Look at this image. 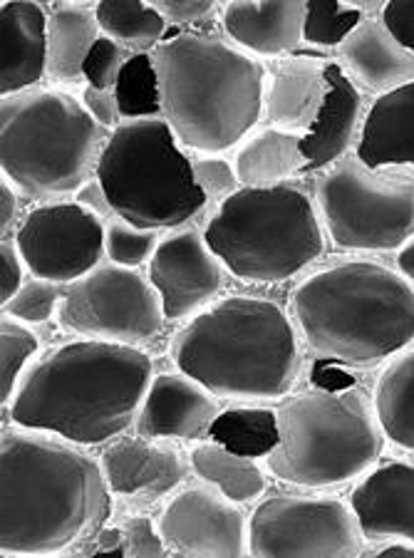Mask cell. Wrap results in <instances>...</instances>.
<instances>
[{"mask_svg": "<svg viewBox=\"0 0 414 558\" xmlns=\"http://www.w3.org/2000/svg\"><path fill=\"white\" fill-rule=\"evenodd\" d=\"M112 511L102 464L40 432L0 435V548L50 558L100 529Z\"/></svg>", "mask_w": 414, "mask_h": 558, "instance_id": "obj_1", "label": "cell"}, {"mask_svg": "<svg viewBox=\"0 0 414 558\" xmlns=\"http://www.w3.org/2000/svg\"><path fill=\"white\" fill-rule=\"evenodd\" d=\"M155 380V363L134 345L70 340L28 367L8 415L21 429L93 447L120 437Z\"/></svg>", "mask_w": 414, "mask_h": 558, "instance_id": "obj_2", "label": "cell"}, {"mask_svg": "<svg viewBox=\"0 0 414 558\" xmlns=\"http://www.w3.org/2000/svg\"><path fill=\"white\" fill-rule=\"evenodd\" d=\"M172 360L214 398L233 402L283 400L303 367L295 320L256 295H229L188 320L172 340Z\"/></svg>", "mask_w": 414, "mask_h": 558, "instance_id": "obj_3", "label": "cell"}, {"mask_svg": "<svg viewBox=\"0 0 414 558\" xmlns=\"http://www.w3.org/2000/svg\"><path fill=\"white\" fill-rule=\"evenodd\" d=\"M291 313L315 355L343 367H375L414 340V286L375 260H345L305 278Z\"/></svg>", "mask_w": 414, "mask_h": 558, "instance_id": "obj_4", "label": "cell"}, {"mask_svg": "<svg viewBox=\"0 0 414 558\" xmlns=\"http://www.w3.org/2000/svg\"><path fill=\"white\" fill-rule=\"evenodd\" d=\"M159 75L161 114L176 140L219 155L256 128L266 105V72L233 45L179 33L149 52Z\"/></svg>", "mask_w": 414, "mask_h": 558, "instance_id": "obj_5", "label": "cell"}, {"mask_svg": "<svg viewBox=\"0 0 414 558\" xmlns=\"http://www.w3.org/2000/svg\"><path fill=\"white\" fill-rule=\"evenodd\" d=\"M276 412L281 442L266 462L281 482L340 487L365 476L382 454L380 422L360 387H315L288 398Z\"/></svg>", "mask_w": 414, "mask_h": 558, "instance_id": "obj_6", "label": "cell"}, {"mask_svg": "<svg viewBox=\"0 0 414 558\" xmlns=\"http://www.w3.org/2000/svg\"><path fill=\"white\" fill-rule=\"evenodd\" d=\"M206 244L231 276L281 283L326 254V229L315 202L299 186L239 189L206 223Z\"/></svg>", "mask_w": 414, "mask_h": 558, "instance_id": "obj_7", "label": "cell"}, {"mask_svg": "<svg viewBox=\"0 0 414 558\" xmlns=\"http://www.w3.org/2000/svg\"><path fill=\"white\" fill-rule=\"evenodd\" d=\"M102 128L62 89H28L0 105V169L33 196L75 194L100 159Z\"/></svg>", "mask_w": 414, "mask_h": 558, "instance_id": "obj_8", "label": "cell"}, {"mask_svg": "<svg viewBox=\"0 0 414 558\" xmlns=\"http://www.w3.org/2000/svg\"><path fill=\"white\" fill-rule=\"evenodd\" d=\"M95 177L105 186L112 214L149 231L182 229L209 199L165 117L130 120L112 130Z\"/></svg>", "mask_w": 414, "mask_h": 558, "instance_id": "obj_9", "label": "cell"}, {"mask_svg": "<svg viewBox=\"0 0 414 558\" xmlns=\"http://www.w3.org/2000/svg\"><path fill=\"white\" fill-rule=\"evenodd\" d=\"M315 209L345 251H394L414 239V174L343 157L315 179Z\"/></svg>", "mask_w": 414, "mask_h": 558, "instance_id": "obj_10", "label": "cell"}, {"mask_svg": "<svg viewBox=\"0 0 414 558\" xmlns=\"http://www.w3.org/2000/svg\"><path fill=\"white\" fill-rule=\"evenodd\" d=\"M60 326L87 340L134 345L157 338L167 315L161 299L134 268L100 264L93 274L68 286L58 311Z\"/></svg>", "mask_w": 414, "mask_h": 558, "instance_id": "obj_11", "label": "cell"}, {"mask_svg": "<svg viewBox=\"0 0 414 558\" xmlns=\"http://www.w3.org/2000/svg\"><path fill=\"white\" fill-rule=\"evenodd\" d=\"M363 538L336 497H271L248 517L251 558H357Z\"/></svg>", "mask_w": 414, "mask_h": 558, "instance_id": "obj_12", "label": "cell"}, {"mask_svg": "<svg viewBox=\"0 0 414 558\" xmlns=\"http://www.w3.org/2000/svg\"><path fill=\"white\" fill-rule=\"evenodd\" d=\"M105 227V219L75 202L45 204L17 227L15 246L33 278L70 286L100 266Z\"/></svg>", "mask_w": 414, "mask_h": 558, "instance_id": "obj_13", "label": "cell"}, {"mask_svg": "<svg viewBox=\"0 0 414 558\" xmlns=\"http://www.w3.org/2000/svg\"><path fill=\"white\" fill-rule=\"evenodd\" d=\"M157 526L169 548L186 558H251L248 517L211 487L174 494Z\"/></svg>", "mask_w": 414, "mask_h": 558, "instance_id": "obj_14", "label": "cell"}, {"mask_svg": "<svg viewBox=\"0 0 414 558\" xmlns=\"http://www.w3.org/2000/svg\"><path fill=\"white\" fill-rule=\"evenodd\" d=\"M149 283L161 299L167 320L196 318L221 293L227 268L192 227L169 231L149 260Z\"/></svg>", "mask_w": 414, "mask_h": 558, "instance_id": "obj_15", "label": "cell"}, {"mask_svg": "<svg viewBox=\"0 0 414 558\" xmlns=\"http://www.w3.org/2000/svg\"><path fill=\"white\" fill-rule=\"evenodd\" d=\"M221 415L219 398L184 373L155 375L147 398L134 422V429L144 439H194L209 437L211 425Z\"/></svg>", "mask_w": 414, "mask_h": 558, "instance_id": "obj_16", "label": "cell"}, {"mask_svg": "<svg viewBox=\"0 0 414 558\" xmlns=\"http://www.w3.org/2000/svg\"><path fill=\"white\" fill-rule=\"evenodd\" d=\"M350 509L367 542L414 546V464L375 466L355 484Z\"/></svg>", "mask_w": 414, "mask_h": 558, "instance_id": "obj_17", "label": "cell"}, {"mask_svg": "<svg viewBox=\"0 0 414 558\" xmlns=\"http://www.w3.org/2000/svg\"><path fill=\"white\" fill-rule=\"evenodd\" d=\"M107 487L117 497H139L155 501L179 489L188 464L176 447L161 439L122 437L105 449L100 459Z\"/></svg>", "mask_w": 414, "mask_h": 558, "instance_id": "obj_18", "label": "cell"}, {"mask_svg": "<svg viewBox=\"0 0 414 558\" xmlns=\"http://www.w3.org/2000/svg\"><path fill=\"white\" fill-rule=\"evenodd\" d=\"M48 17L40 3L8 0L0 5V95L35 89L48 75Z\"/></svg>", "mask_w": 414, "mask_h": 558, "instance_id": "obj_19", "label": "cell"}, {"mask_svg": "<svg viewBox=\"0 0 414 558\" xmlns=\"http://www.w3.org/2000/svg\"><path fill=\"white\" fill-rule=\"evenodd\" d=\"M328 60L295 56L278 60L266 87V120L273 130L308 134L328 97Z\"/></svg>", "mask_w": 414, "mask_h": 558, "instance_id": "obj_20", "label": "cell"}, {"mask_svg": "<svg viewBox=\"0 0 414 558\" xmlns=\"http://www.w3.org/2000/svg\"><path fill=\"white\" fill-rule=\"evenodd\" d=\"M221 23L233 43L256 56L278 58L303 43L305 3L301 0H231Z\"/></svg>", "mask_w": 414, "mask_h": 558, "instance_id": "obj_21", "label": "cell"}, {"mask_svg": "<svg viewBox=\"0 0 414 558\" xmlns=\"http://www.w3.org/2000/svg\"><path fill=\"white\" fill-rule=\"evenodd\" d=\"M363 110V93L353 83V77L338 62H330L326 105H322L310 132L303 134L301 140V151L308 172L338 165L345 157L350 144L355 142Z\"/></svg>", "mask_w": 414, "mask_h": 558, "instance_id": "obj_22", "label": "cell"}, {"mask_svg": "<svg viewBox=\"0 0 414 558\" xmlns=\"http://www.w3.org/2000/svg\"><path fill=\"white\" fill-rule=\"evenodd\" d=\"M340 58L360 85L370 93H390L414 83V56L394 38L380 15L365 17L355 33L340 45Z\"/></svg>", "mask_w": 414, "mask_h": 558, "instance_id": "obj_23", "label": "cell"}, {"mask_svg": "<svg viewBox=\"0 0 414 558\" xmlns=\"http://www.w3.org/2000/svg\"><path fill=\"white\" fill-rule=\"evenodd\" d=\"M355 157L370 169L414 167V83L390 89L370 105Z\"/></svg>", "mask_w": 414, "mask_h": 558, "instance_id": "obj_24", "label": "cell"}, {"mask_svg": "<svg viewBox=\"0 0 414 558\" xmlns=\"http://www.w3.org/2000/svg\"><path fill=\"white\" fill-rule=\"evenodd\" d=\"M95 8L62 3L48 17V75L56 83L75 85L85 80V60L102 38Z\"/></svg>", "mask_w": 414, "mask_h": 558, "instance_id": "obj_25", "label": "cell"}, {"mask_svg": "<svg viewBox=\"0 0 414 558\" xmlns=\"http://www.w3.org/2000/svg\"><path fill=\"white\" fill-rule=\"evenodd\" d=\"M299 134L281 130H260L243 142L233 169L243 189H273L285 184L295 172L305 169Z\"/></svg>", "mask_w": 414, "mask_h": 558, "instance_id": "obj_26", "label": "cell"}, {"mask_svg": "<svg viewBox=\"0 0 414 558\" xmlns=\"http://www.w3.org/2000/svg\"><path fill=\"white\" fill-rule=\"evenodd\" d=\"M373 408L385 439L414 452V348L394 357L377 377Z\"/></svg>", "mask_w": 414, "mask_h": 558, "instance_id": "obj_27", "label": "cell"}, {"mask_svg": "<svg viewBox=\"0 0 414 558\" xmlns=\"http://www.w3.org/2000/svg\"><path fill=\"white\" fill-rule=\"evenodd\" d=\"M194 474L233 504H248L266 492V474L256 459L229 452L216 442H202L188 452Z\"/></svg>", "mask_w": 414, "mask_h": 558, "instance_id": "obj_28", "label": "cell"}, {"mask_svg": "<svg viewBox=\"0 0 414 558\" xmlns=\"http://www.w3.org/2000/svg\"><path fill=\"white\" fill-rule=\"evenodd\" d=\"M209 442L246 459H268L281 442L278 412L260 404H239L223 410L211 425Z\"/></svg>", "mask_w": 414, "mask_h": 558, "instance_id": "obj_29", "label": "cell"}, {"mask_svg": "<svg viewBox=\"0 0 414 558\" xmlns=\"http://www.w3.org/2000/svg\"><path fill=\"white\" fill-rule=\"evenodd\" d=\"M95 15L105 38L134 50V56L155 50L169 28L155 5L139 0H102L95 5Z\"/></svg>", "mask_w": 414, "mask_h": 558, "instance_id": "obj_30", "label": "cell"}, {"mask_svg": "<svg viewBox=\"0 0 414 558\" xmlns=\"http://www.w3.org/2000/svg\"><path fill=\"white\" fill-rule=\"evenodd\" d=\"M117 105H120L122 120H149L161 114V89L159 75L149 52L132 56L114 87Z\"/></svg>", "mask_w": 414, "mask_h": 558, "instance_id": "obj_31", "label": "cell"}, {"mask_svg": "<svg viewBox=\"0 0 414 558\" xmlns=\"http://www.w3.org/2000/svg\"><path fill=\"white\" fill-rule=\"evenodd\" d=\"M40 350V338L21 320L3 315L0 320V400L11 404L23 375Z\"/></svg>", "mask_w": 414, "mask_h": 558, "instance_id": "obj_32", "label": "cell"}, {"mask_svg": "<svg viewBox=\"0 0 414 558\" xmlns=\"http://www.w3.org/2000/svg\"><path fill=\"white\" fill-rule=\"evenodd\" d=\"M365 17L367 15L353 3L310 0L305 3L303 40L315 48H340Z\"/></svg>", "mask_w": 414, "mask_h": 558, "instance_id": "obj_33", "label": "cell"}, {"mask_svg": "<svg viewBox=\"0 0 414 558\" xmlns=\"http://www.w3.org/2000/svg\"><path fill=\"white\" fill-rule=\"evenodd\" d=\"M159 231L139 229L134 223L112 216L105 227V256L110 264L122 268H134L149 264L159 246Z\"/></svg>", "mask_w": 414, "mask_h": 558, "instance_id": "obj_34", "label": "cell"}, {"mask_svg": "<svg viewBox=\"0 0 414 558\" xmlns=\"http://www.w3.org/2000/svg\"><path fill=\"white\" fill-rule=\"evenodd\" d=\"M65 293L68 286L33 278V281L21 288V293H17L13 301H8L3 305V315L25 323V326H40V323H48L52 315L60 311L62 301H65Z\"/></svg>", "mask_w": 414, "mask_h": 558, "instance_id": "obj_35", "label": "cell"}, {"mask_svg": "<svg viewBox=\"0 0 414 558\" xmlns=\"http://www.w3.org/2000/svg\"><path fill=\"white\" fill-rule=\"evenodd\" d=\"M130 58L132 56L122 48L120 43H114L102 35V38L95 43V48L89 50V56L85 60L87 87L114 89L117 80H120V75H122V68L127 65Z\"/></svg>", "mask_w": 414, "mask_h": 558, "instance_id": "obj_36", "label": "cell"}, {"mask_svg": "<svg viewBox=\"0 0 414 558\" xmlns=\"http://www.w3.org/2000/svg\"><path fill=\"white\" fill-rule=\"evenodd\" d=\"M122 548L127 558H172L169 544L149 517H130L122 524Z\"/></svg>", "mask_w": 414, "mask_h": 558, "instance_id": "obj_37", "label": "cell"}, {"mask_svg": "<svg viewBox=\"0 0 414 558\" xmlns=\"http://www.w3.org/2000/svg\"><path fill=\"white\" fill-rule=\"evenodd\" d=\"M192 172L196 184H199L202 192L206 196H231L233 192H239V177L236 169H233L231 161H227L223 157H202L192 161Z\"/></svg>", "mask_w": 414, "mask_h": 558, "instance_id": "obj_38", "label": "cell"}, {"mask_svg": "<svg viewBox=\"0 0 414 558\" xmlns=\"http://www.w3.org/2000/svg\"><path fill=\"white\" fill-rule=\"evenodd\" d=\"M25 260L15 246V239L0 241V303L13 301L25 286Z\"/></svg>", "mask_w": 414, "mask_h": 558, "instance_id": "obj_39", "label": "cell"}, {"mask_svg": "<svg viewBox=\"0 0 414 558\" xmlns=\"http://www.w3.org/2000/svg\"><path fill=\"white\" fill-rule=\"evenodd\" d=\"M151 5L167 17V23L174 25H194L209 21L216 13L214 0H157V3Z\"/></svg>", "mask_w": 414, "mask_h": 558, "instance_id": "obj_40", "label": "cell"}, {"mask_svg": "<svg viewBox=\"0 0 414 558\" xmlns=\"http://www.w3.org/2000/svg\"><path fill=\"white\" fill-rule=\"evenodd\" d=\"M83 105L85 110L89 112V117L100 124L102 130H117L120 128L122 112L120 105H117L114 89H97V87H85L83 93Z\"/></svg>", "mask_w": 414, "mask_h": 558, "instance_id": "obj_41", "label": "cell"}, {"mask_svg": "<svg viewBox=\"0 0 414 558\" xmlns=\"http://www.w3.org/2000/svg\"><path fill=\"white\" fill-rule=\"evenodd\" d=\"M382 23L390 28V33L398 38L404 48L414 56V3H402V0H392L385 5Z\"/></svg>", "mask_w": 414, "mask_h": 558, "instance_id": "obj_42", "label": "cell"}, {"mask_svg": "<svg viewBox=\"0 0 414 558\" xmlns=\"http://www.w3.org/2000/svg\"><path fill=\"white\" fill-rule=\"evenodd\" d=\"M75 204H80L87 211H93L95 216H100V219H105L107 214H112L110 199H107L105 186L100 184V179H97V177L89 179V182H85L83 186L77 189V192H75Z\"/></svg>", "mask_w": 414, "mask_h": 558, "instance_id": "obj_43", "label": "cell"}, {"mask_svg": "<svg viewBox=\"0 0 414 558\" xmlns=\"http://www.w3.org/2000/svg\"><path fill=\"white\" fill-rule=\"evenodd\" d=\"M17 206H21V202H17L15 186L3 177V182H0V236L3 239H8V233L13 229Z\"/></svg>", "mask_w": 414, "mask_h": 558, "instance_id": "obj_44", "label": "cell"}, {"mask_svg": "<svg viewBox=\"0 0 414 558\" xmlns=\"http://www.w3.org/2000/svg\"><path fill=\"white\" fill-rule=\"evenodd\" d=\"M398 268H400V274L407 278L410 283H414V239L407 241V244L400 248Z\"/></svg>", "mask_w": 414, "mask_h": 558, "instance_id": "obj_45", "label": "cell"}, {"mask_svg": "<svg viewBox=\"0 0 414 558\" xmlns=\"http://www.w3.org/2000/svg\"><path fill=\"white\" fill-rule=\"evenodd\" d=\"M357 558H414V546H402V544H392L377 551L373 556H357Z\"/></svg>", "mask_w": 414, "mask_h": 558, "instance_id": "obj_46", "label": "cell"}, {"mask_svg": "<svg viewBox=\"0 0 414 558\" xmlns=\"http://www.w3.org/2000/svg\"><path fill=\"white\" fill-rule=\"evenodd\" d=\"M93 558H127V556H124L122 546H114V548H100V551L93 554Z\"/></svg>", "mask_w": 414, "mask_h": 558, "instance_id": "obj_47", "label": "cell"}]
</instances>
